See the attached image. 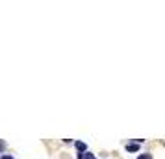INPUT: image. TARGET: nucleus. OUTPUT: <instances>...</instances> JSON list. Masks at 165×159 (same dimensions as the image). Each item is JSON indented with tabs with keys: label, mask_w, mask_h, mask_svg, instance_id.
Returning <instances> with one entry per match:
<instances>
[{
	"label": "nucleus",
	"mask_w": 165,
	"mask_h": 159,
	"mask_svg": "<svg viewBox=\"0 0 165 159\" xmlns=\"http://www.w3.org/2000/svg\"><path fill=\"white\" fill-rule=\"evenodd\" d=\"M126 150H128V152H137V150H139V143H130V144H126Z\"/></svg>",
	"instance_id": "obj_1"
},
{
	"label": "nucleus",
	"mask_w": 165,
	"mask_h": 159,
	"mask_svg": "<svg viewBox=\"0 0 165 159\" xmlns=\"http://www.w3.org/2000/svg\"><path fill=\"white\" fill-rule=\"evenodd\" d=\"M78 159H95V155L87 152V154H80V155H78Z\"/></svg>",
	"instance_id": "obj_2"
},
{
	"label": "nucleus",
	"mask_w": 165,
	"mask_h": 159,
	"mask_svg": "<svg viewBox=\"0 0 165 159\" xmlns=\"http://www.w3.org/2000/svg\"><path fill=\"white\" fill-rule=\"evenodd\" d=\"M85 148H87V146H85V143H80V141L76 143V150H78V152H84Z\"/></svg>",
	"instance_id": "obj_3"
},
{
	"label": "nucleus",
	"mask_w": 165,
	"mask_h": 159,
	"mask_svg": "<svg viewBox=\"0 0 165 159\" xmlns=\"http://www.w3.org/2000/svg\"><path fill=\"white\" fill-rule=\"evenodd\" d=\"M137 159H152V157H150V154H143V155H139Z\"/></svg>",
	"instance_id": "obj_4"
},
{
	"label": "nucleus",
	"mask_w": 165,
	"mask_h": 159,
	"mask_svg": "<svg viewBox=\"0 0 165 159\" xmlns=\"http://www.w3.org/2000/svg\"><path fill=\"white\" fill-rule=\"evenodd\" d=\"M2 159H13L11 155H2Z\"/></svg>",
	"instance_id": "obj_5"
}]
</instances>
